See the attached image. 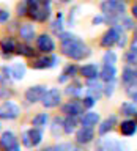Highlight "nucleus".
<instances>
[{
  "label": "nucleus",
  "mask_w": 137,
  "mask_h": 151,
  "mask_svg": "<svg viewBox=\"0 0 137 151\" xmlns=\"http://www.w3.org/2000/svg\"><path fill=\"white\" fill-rule=\"evenodd\" d=\"M60 40V54L69 60L82 61L92 55V49L85 44L84 40L76 36L71 32H63L58 35Z\"/></svg>",
  "instance_id": "f257e3e1"
},
{
  "label": "nucleus",
  "mask_w": 137,
  "mask_h": 151,
  "mask_svg": "<svg viewBox=\"0 0 137 151\" xmlns=\"http://www.w3.org/2000/svg\"><path fill=\"white\" fill-rule=\"evenodd\" d=\"M99 8H101V14L106 17V22L112 27H115L126 13L125 0H102Z\"/></svg>",
  "instance_id": "f03ea898"
},
{
  "label": "nucleus",
  "mask_w": 137,
  "mask_h": 151,
  "mask_svg": "<svg viewBox=\"0 0 137 151\" xmlns=\"http://www.w3.org/2000/svg\"><path fill=\"white\" fill-rule=\"evenodd\" d=\"M125 33V30H121L120 27H109L106 32L102 33L101 40H99V46L104 47V49H112L113 46H118V41H120L121 35Z\"/></svg>",
  "instance_id": "7ed1b4c3"
},
{
  "label": "nucleus",
  "mask_w": 137,
  "mask_h": 151,
  "mask_svg": "<svg viewBox=\"0 0 137 151\" xmlns=\"http://www.w3.org/2000/svg\"><path fill=\"white\" fill-rule=\"evenodd\" d=\"M121 85L125 87V91L128 94H131L134 90L132 88H137V68L136 66H125L121 71V79H120Z\"/></svg>",
  "instance_id": "20e7f679"
},
{
  "label": "nucleus",
  "mask_w": 137,
  "mask_h": 151,
  "mask_svg": "<svg viewBox=\"0 0 137 151\" xmlns=\"http://www.w3.org/2000/svg\"><path fill=\"white\" fill-rule=\"evenodd\" d=\"M35 44H36V50L43 55H50L55 50V42L49 33H40L35 40Z\"/></svg>",
  "instance_id": "39448f33"
},
{
  "label": "nucleus",
  "mask_w": 137,
  "mask_h": 151,
  "mask_svg": "<svg viewBox=\"0 0 137 151\" xmlns=\"http://www.w3.org/2000/svg\"><path fill=\"white\" fill-rule=\"evenodd\" d=\"M58 63H60V58L54 54L41 55V57H36V58H33L30 61V68L32 69H50V68H55Z\"/></svg>",
  "instance_id": "423d86ee"
},
{
  "label": "nucleus",
  "mask_w": 137,
  "mask_h": 151,
  "mask_svg": "<svg viewBox=\"0 0 137 151\" xmlns=\"http://www.w3.org/2000/svg\"><path fill=\"white\" fill-rule=\"evenodd\" d=\"M85 107L82 104V99H69L68 102L61 104V113H63L65 116H82Z\"/></svg>",
  "instance_id": "0eeeda50"
},
{
  "label": "nucleus",
  "mask_w": 137,
  "mask_h": 151,
  "mask_svg": "<svg viewBox=\"0 0 137 151\" xmlns=\"http://www.w3.org/2000/svg\"><path fill=\"white\" fill-rule=\"evenodd\" d=\"M19 115H21V107L11 99L0 104V120H16Z\"/></svg>",
  "instance_id": "6e6552de"
},
{
  "label": "nucleus",
  "mask_w": 137,
  "mask_h": 151,
  "mask_svg": "<svg viewBox=\"0 0 137 151\" xmlns=\"http://www.w3.org/2000/svg\"><path fill=\"white\" fill-rule=\"evenodd\" d=\"M47 87L46 85H32L25 90L24 93V98L28 104H36V102H41L43 101V96L46 94V90Z\"/></svg>",
  "instance_id": "1a4fd4ad"
},
{
  "label": "nucleus",
  "mask_w": 137,
  "mask_h": 151,
  "mask_svg": "<svg viewBox=\"0 0 137 151\" xmlns=\"http://www.w3.org/2000/svg\"><path fill=\"white\" fill-rule=\"evenodd\" d=\"M61 104V93L58 88H50L47 90L46 94L43 96L41 106L44 109H55Z\"/></svg>",
  "instance_id": "9d476101"
},
{
  "label": "nucleus",
  "mask_w": 137,
  "mask_h": 151,
  "mask_svg": "<svg viewBox=\"0 0 137 151\" xmlns=\"http://www.w3.org/2000/svg\"><path fill=\"white\" fill-rule=\"evenodd\" d=\"M17 35H19V38H21V41L22 42H33L36 40V30H35V25H33L32 22H24V24H21L19 25V28H17Z\"/></svg>",
  "instance_id": "9b49d317"
},
{
  "label": "nucleus",
  "mask_w": 137,
  "mask_h": 151,
  "mask_svg": "<svg viewBox=\"0 0 137 151\" xmlns=\"http://www.w3.org/2000/svg\"><path fill=\"white\" fill-rule=\"evenodd\" d=\"M85 96H92L93 99L99 101L104 96V82H99V79L96 80H87V88H85Z\"/></svg>",
  "instance_id": "f8f14e48"
},
{
  "label": "nucleus",
  "mask_w": 137,
  "mask_h": 151,
  "mask_svg": "<svg viewBox=\"0 0 137 151\" xmlns=\"http://www.w3.org/2000/svg\"><path fill=\"white\" fill-rule=\"evenodd\" d=\"M79 73H80V66H77L76 63H66L60 74V77L57 80H58V83H66L68 80H73L77 77Z\"/></svg>",
  "instance_id": "ddd939ff"
},
{
  "label": "nucleus",
  "mask_w": 137,
  "mask_h": 151,
  "mask_svg": "<svg viewBox=\"0 0 137 151\" xmlns=\"http://www.w3.org/2000/svg\"><path fill=\"white\" fill-rule=\"evenodd\" d=\"M99 73H101V69L96 63H85L84 66H80L79 76L85 80H96L99 79Z\"/></svg>",
  "instance_id": "4468645a"
},
{
  "label": "nucleus",
  "mask_w": 137,
  "mask_h": 151,
  "mask_svg": "<svg viewBox=\"0 0 137 151\" xmlns=\"http://www.w3.org/2000/svg\"><path fill=\"white\" fill-rule=\"evenodd\" d=\"M82 93H84V85L77 79H73L68 85H66V88H65V94H66V96H69L71 99H73V98L79 99L80 96H82Z\"/></svg>",
  "instance_id": "2eb2a0df"
},
{
  "label": "nucleus",
  "mask_w": 137,
  "mask_h": 151,
  "mask_svg": "<svg viewBox=\"0 0 137 151\" xmlns=\"http://www.w3.org/2000/svg\"><path fill=\"white\" fill-rule=\"evenodd\" d=\"M94 139V131L93 127H85L82 126L76 132V143L77 145H87Z\"/></svg>",
  "instance_id": "dca6fc26"
},
{
  "label": "nucleus",
  "mask_w": 137,
  "mask_h": 151,
  "mask_svg": "<svg viewBox=\"0 0 137 151\" xmlns=\"http://www.w3.org/2000/svg\"><path fill=\"white\" fill-rule=\"evenodd\" d=\"M99 79H101L104 83L115 82L117 80V68H115V65H102L101 73H99Z\"/></svg>",
  "instance_id": "f3484780"
},
{
  "label": "nucleus",
  "mask_w": 137,
  "mask_h": 151,
  "mask_svg": "<svg viewBox=\"0 0 137 151\" xmlns=\"http://www.w3.org/2000/svg\"><path fill=\"white\" fill-rule=\"evenodd\" d=\"M16 145H17V139H16V135H14L11 131L2 132V135H0V148L5 150V151H9L13 146H16Z\"/></svg>",
  "instance_id": "a211bd4d"
},
{
  "label": "nucleus",
  "mask_w": 137,
  "mask_h": 151,
  "mask_svg": "<svg viewBox=\"0 0 137 151\" xmlns=\"http://www.w3.org/2000/svg\"><path fill=\"white\" fill-rule=\"evenodd\" d=\"M17 44L16 40L13 36H3L0 38V52H5V54H16L17 50Z\"/></svg>",
  "instance_id": "6ab92c4d"
},
{
  "label": "nucleus",
  "mask_w": 137,
  "mask_h": 151,
  "mask_svg": "<svg viewBox=\"0 0 137 151\" xmlns=\"http://www.w3.org/2000/svg\"><path fill=\"white\" fill-rule=\"evenodd\" d=\"M123 60L128 66H137V42L129 41V49L123 54Z\"/></svg>",
  "instance_id": "aec40b11"
},
{
  "label": "nucleus",
  "mask_w": 137,
  "mask_h": 151,
  "mask_svg": "<svg viewBox=\"0 0 137 151\" xmlns=\"http://www.w3.org/2000/svg\"><path fill=\"white\" fill-rule=\"evenodd\" d=\"M101 146H102V151H125L126 150V145L117 139H104L101 142Z\"/></svg>",
  "instance_id": "412c9836"
},
{
  "label": "nucleus",
  "mask_w": 137,
  "mask_h": 151,
  "mask_svg": "<svg viewBox=\"0 0 137 151\" xmlns=\"http://www.w3.org/2000/svg\"><path fill=\"white\" fill-rule=\"evenodd\" d=\"M120 132H121V135H125V137H131V135H134L136 132H137V123L136 120H131V118H126V120H123L120 123Z\"/></svg>",
  "instance_id": "4be33fe9"
},
{
  "label": "nucleus",
  "mask_w": 137,
  "mask_h": 151,
  "mask_svg": "<svg viewBox=\"0 0 137 151\" xmlns=\"http://www.w3.org/2000/svg\"><path fill=\"white\" fill-rule=\"evenodd\" d=\"M99 123V113L90 110V112H85L82 116H80V124L85 126V127H94Z\"/></svg>",
  "instance_id": "5701e85b"
},
{
  "label": "nucleus",
  "mask_w": 137,
  "mask_h": 151,
  "mask_svg": "<svg viewBox=\"0 0 137 151\" xmlns=\"http://www.w3.org/2000/svg\"><path fill=\"white\" fill-rule=\"evenodd\" d=\"M117 121H118L117 115L107 116L106 120H102V121H101V124H99L98 134H99V135H106L107 132H110V131L113 129V126H117Z\"/></svg>",
  "instance_id": "b1692460"
},
{
  "label": "nucleus",
  "mask_w": 137,
  "mask_h": 151,
  "mask_svg": "<svg viewBox=\"0 0 137 151\" xmlns=\"http://www.w3.org/2000/svg\"><path fill=\"white\" fill-rule=\"evenodd\" d=\"M36 52H38V50L33 49V47L28 44V42H19L16 54L25 57V58H36Z\"/></svg>",
  "instance_id": "393cba45"
},
{
  "label": "nucleus",
  "mask_w": 137,
  "mask_h": 151,
  "mask_svg": "<svg viewBox=\"0 0 137 151\" xmlns=\"http://www.w3.org/2000/svg\"><path fill=\"white\" fill-rule=\"evenodd\" d=\"M79 123H80V116H65L63 118V132L68 135L73 134Z\"/></svg>",
  "instance_id": "a878e982"
},
{
  "label": "nucleus",
  "mask_w": 137,
  "mask_h": 151,
  "mask_svg": "<svg viewBox=\"0 0 137 151\" xmlns=\"http://www.w3.org/2000/svg\"><path fill=\"white\" fill-rule=\"evenodd\" d=\"M120 113L123 116H126V118H131V116H136V113H137V106L132 101H126V102H123L121 106H120Z\"/></svg>",
  "instance_id": "bb28decb"
},
{
  "label": "nucleus",
  "mask_w": 137,
  "mask_h": 151,
  "mask_svg": "<svg viewBox=\"0 0 137 151\" xmlns=\"http://www.w3.org/2000/svg\"><path fill=\"white\" fill-rule=\"evenodd\" d=\"M28 135H30V140H32V146L35 148L43 142L44 139V134H43V129L41 127H30L28 129Z\"/></svg>",
  "instance_id": "cd10ccee"
},
{
  "label": "nucleus",
  "mask_w": 137,
  "mask_h": 151,
  "mask_svg": "<svg viewBox=\"0 0 137 151\" xmlns=\"http://www.w3.org/2000/svg\"><path fill=\"white\" fill-rule=\"evenodd\" d=\"M50 30L55 33L57 36L60 35V33H63L65 30H63V13H57V16H55V19L52 21V24H50Z\"/></svg>",
  "instance_id": "c85d7f7f"
},
{
  "label": "nucleus",
  "mask_w": 137,
  "mask_h": 151,
  "mask_svg": "<svg viewBox=\"0 0 137 151\" xmlns=\"http://www.w3.org/2000/svg\"><path fill=\"white\" fill-rule=\"evenodd\" d=\"M13 80V74H11V66H2L0 68V85L6 87V85Z\"/></svg>",
  "instance_id": "c756f323"
},
{
  "label": "nucleus",
  "mask_w": 137,
  "mask_h": 151,
  "mask_svg": "<svg viewBox=\"0 0 137 151\" xmlns=\"http://www.w3.org/2000/svg\"><path fill=\"white\" fill-rule=\"evenodd\" d=\"M27 66L24 63H14L11 66V74H13V80H22L25 76Z\"/></svg>",
  "instance_id": "7c9ffc66"
},
{
  "label": "nucleus",
  "mask_w": 137,
  "mask_h": 151,
  "mask_svg": "<svg viewBox=\"0 0 137 151\" xmlns=\"http://www.w3.org/2000/svg\"><path fill=\"white\" fill-rule=\"evenodd\" d=\"M61 131H63V120L60 116H54L52 118V124H50V134L55 137H60Z\"/></svg>",
  "instance_id": "2f4dec72"
},
{
  "label": "nucleus",
  "mask_w": 137,
  "mask_h": 151,
  "mask_svg": "<svg viewBox=\"0 0 137 151\" xmlns=\"http://www.w3.org/2000/svg\"><path fill=\"white\" fill-rule=\"evenodd\" d=\"M47 121H49V115L47 113H38V115L33 116V120H32V126L33 127H44L47 124Z\"/></svg>",
  "instance_id": "473e14b6"
},
{
  "label": "nucleus",
  "mask_w": 137,
  "mask_h": 151,
  "mask_svg": "<svg viewBox=\"0 0 137 151\" xmlns=\"http://www.w3.org/2000/svg\"><path fill=\"white\" fill-rule=\"evenodd\" d=\"M115 27H120L121 30H134V28H136V24H134V21H132L131 17H128L126 14H125V16L120 19V22H118Z\"/></svg>",
  "instance_id": "72a5a7b5"
},
{
  "label": "nucleus",
  "mask_w": 137,
  "mask_h": 151,
  "mask_svg": "<svg viewBox=\"0 0 137 151\" xmlns=\"http://www.w3.org/2000/svg\"><path fill=\"white\" fill-rule=\"evenodd\" d=\"M117 60H118L117 54L113 50H110V49L106 50V54L102 55V65H115Z\"/></svg>",
  "instance_id": "f704fd0d"
},
{
  "label": "nucleus",
  "mask_w": 137,
  "mask_h": 151,
  "mask_svg": "<svg viewBox=\"0 0 137 151\" xmlns=\"http://www.w3.org/2000/svg\"><path fill=\"white\" fill-rule=\"evenodd\" d=\"M28 14V5H27V0H22L21 3H17L16 6V16L17 17H24Z\"/></svg>",
  "instance_id": "c9c22d12"
},
{
  "label": "nucleus",
  "mask_w": 137,
  "mask_h": 151,
  "mask_svg": "<svg viewBox=\"0 0 137 151\" xmlns=\"http://www.w3.org/2000/svg\"><path fill=\"white\" fill-rule=\"evenodd\" d=\"M9 19H11V13H9V9L0 6V25L9 22Z\"/></svg>",
  "instance_id": "e433bc0d"
},
{
  "label": "nucleus",
  "mask_w": 137,
  "mask_h": 151,
  "mask_svg": "<svg viewBox=\"0 0 137 151\" xmlns=\"http://www.w3.org/2000/svg\"><path fill=\"white\" fill-rule=\"evenodd\" d=\"M113 91H115V82L104 83V96H106V98H112Z\"/></svg>",
  "instance_id": "4c0bfd02"
},
{
  "label": "nucleus",
  "mask_w": 137,
  "mask_h": 151,
  "mask_svg": "<svg viewBox=\"0 0 137 151\" xmlns=\"http://www.w3.org/2000/svg\"><path fill=\"white\" fill-rule=\"evenodd\" d=\"M11 96H13L11 90H8L6 87L0 88V99H3V101H9V98H11Z\"/></svg>",
  "instance_id": "58836bf2"
},
{
  "label": "nucleus",
  "mask_w": 137,
  "mask_h": 151,
  "mask_svg": "<svg viewBox=\"0 0 137 151\" xmlns=\"http://www.w3.org/2000/svg\"><path fill=\"white\" fill-rule=\"evenodd\" d=\"M21 140H22L24 146H27V148H33V146H32V140H30V135H28V131H24L22 134H21Z\"/></svg>",
  "instance_id": "ea45409f"
},
{
  "label": "nucleus",
  "mask_w": 137,
  "mask_h": 151,
  "mask_svg": "<svg viewBox=\"0 0 137 151\" xmlns=\"http://www.w3.org/2000/svg\"><path fill=\"white\" fill-rule=\"evenodd\" d=\"M96 102H98V101H96V99H93L92 96H85V98L82 99V104H84L85 109H92Z\"/></svg>",
  "instance_id": "a19ab883"
},
{
  "label": "nucleus",
  "mask_w": 137,
  "mask_h": 151,
  "mask_svg": "<svg viewBox=\"0 0 137 151\" xmlns=\"http://www.w3.org/2000/svg\"><path fill=\"white\" fill-rule=\"evenodd\" d=\"M102 22H106L104 14H98V16H94V17L92 19V24H93V25H99V24H102Z\"/></svg>",
  "instance_id": "79ce46f5"
},
{
  "label": "nucleus",
  "mask_w": 137,
  "mask_h": 151,
  "mask_svg": "<svg viewBox=\"0 0 137 151\" xmlns=\"http://www.w3.org/2000/svg\"><path fill=\"white\" fill-rule=\"evenodd\" d=\"M126 46H128V36L123 33L121 38H120V41H118V47H120V49H125Z\"/></svg>",
  "instance_id": "37998d69"
},
{
  "label": "nucleus",
  "mask_w": 137,
  "mask_h": 151,
  "mask_svg": "<svg viewBox=\"0 0 137 151\" xmlns=\"http://www.w3.org/2000/svg\"><path fill=\"white\" fill-rule=\"evenodd\" d=\"M131 14H132L134 19H137V5H132L131 6Z\"/></svg>",
  "instance_id": "c03bdc74"
},
{
  "label": "nucleus",
  "mask_w": 137,
  "mask_h": 151,
  "mask_svg": "<svg viewBox=\"0 0 137 151\" xmlns=\"http://www.w3.org/2000/svg\"><path fill=\"white\" fill-rule=\"evenodd\" d=\"M129 96H131V101H132V102H134V104H136V106H137V90H136V91H134V93H131V94H129Z\"/></svg>",
  "instance_id": "a18cd8bd"
},
{
  "label": "nucleus",
  "mask_w": 137,
  "mask_h": 151,
  "mask_svg": "<svg viewBox=\"0 0 137 151\" xmlns=\"http://www.w3.org/2000/svg\"><path fill=\"white\" fill-rule=\"evenodd\" d=\"M43 151H57V150H55V146H46Z\"/></svg>",
  "instance_id": "49530a36"
},
{
  "label": "nucleus",
  "mask_w": 137,
  "mask_h": 151,
  "mask_svg": "<svg viewBox=\"0 0 137 151\" xmlns=\"http://www.w3.org/2000/svg\"><path fill=\"white\" fill-rule=\"evenodd\" d=\"M132 41H136V42H137V27L134 28V35H132Z\"/></svg>",
  "instance_id": "de8ad7c7"
},
{
  "label": "nucleus",
  "mask_w": 137,
  "mask_h": 151,
  "mask_svg": "<svg viewBox=\"0 0 137 151\" xmlns=\"http://www.w3.org/2000/svg\"><path fill=\"white\" fill-rule=\"evenodd\" d=\"M9 151H21V146H19V145H16V146H13V148L9 150Z\"/></svg>",
  "instance_id": "09e8293b"
},
{
  "label": "nucleus",
  "mask_w": 137,
  "mask_h": 151,
  "mask_svg": "<svg viewBox=\"0 0 137 151\" xmlns=\"http://www.w3.org/2000/svg\"><path fill=\"white\" fill-rule=\"evenodd\" d=\"M58 2H60V3H69L71 0H58Z\"/></svg>",
  "instance_id": "8fccbe9b"
},
{
  "label": "nucleus",
  "mask_w": 137,
  "mask_h": 151,
  "mask_svg": "<svg viewBox=\"0 0 137 151\" xmlns=\"http://www.w3.org/2000/svg\"><path fill=\"white\" fill-rule=\"evenodd\" d=\"M134 120H136V123H137V113H136V116H134Z\"/></svg>",
  "instance_id": "3c124183"
},
{
  "label": "nucleus",
  "mask_w": 137,
  "mask_h": 151,
  "mask_svg": "<svg viewBox=\"0 0 137 151\" xmlns=\"http://www.w3.org/2000/svg\"><path fill=\"white\" fill-rule=\"evenodd\" d=\"M0 127H2V124H0Z\"/></svg>",
  "instance_id": "603ef678"
}]
</instances>
